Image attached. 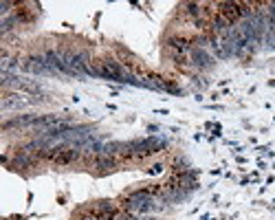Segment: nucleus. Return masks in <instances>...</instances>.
<instances>
[{"instance_id": "1", "label": "nucleus", "mask_w": 275, "mask_h": 220, "mask_svg": "<svg viewBox=\"0 0 275 220\" xmlns=\"http://www.w3.org/2000/svg\"><path fill=\"white\" fill-rule=\"evenodd\" d=\"M126 209H130L135 214H150V212H156V209H163V205L150 191H135L126 200Z\"/></svg>"}, {"instance_id": "2", "label": "nucleus", "mask_w": 275, "mask_h": 220, "mask_svg": "<svg viewBox=\"0 0 275 220\" xmlns=\"http://www.w3.org/2000/svg\"><path fill=\"white\" fill-rule=\"evenodd\" d=\"M165 141L163 139H156V137H150V139H141V141H132L128 143V150L132 152H139V154H150V152H156L159 148H163Z\"/></svg>"}, {"instance_id": "3", "label": "nucleus", "mask_w": 275, "mask_h": 220, "mask_svg": "<svg viewBox=\"0 0 275 220\" xmlns=\"http://www.w3.org/2000/svg\"><path fill=\"white\" fill-rule=\"evenodd\" d=\"M37 117L35 115H22V117H16L11 121H4L2 124V130H11V128H22V126H35Z\"/></svg>"}, {"instance_id": "4", "label": "nucleus", "mask_w": 275, "mask_h": 220, "mask_svg": "<svg viewBox=\"0 0 275 220\" xmlns=\"http://www.w3.org/2000/svg\"><path fill=\"white\" fill-rule=\"evenodd\" d=\"M25 68L31 71V73H37V75H49L51 73V68H49V64H46L44 58H31L29 62L25 64Z\"/></svg>"}, {"instance_id": "5", "label": "nucleus", "mask_w": 275, "mask_h": 220, "mask_svg": "<svg viewBox=\"0 0 275 220\" xmlns=\"http://www.w3.org/2000/svg\"><path fill=\"white\" fill-rule=\"evenodd\" d=\"M192 58H194V64H196L198 68H209L211 64V55L207 53V51H203V49H194L192 51Z\"/></svg>"}, {"instance_id": "6", "label": "nucleus", "mask_w": 275, "mask_h": 220, "mask_svg": "<svg viewBox=\"0 0 275 220\" xmlns=\"http://www.w3.org/2000/svg\"><path fill=\"white\" fill-rule=\"evenodd\" d=\"M77 157H79L77 150H60L58 148V152H53V157L51 158H55L58 163H70V161H75Z\"/></svg>"}, {"instance_id": "7", "label": "nucleus", "mask_w": 275, "mask_h": 220, "mask_svg": "<svg viewBox=\"0 0 275 220\" xmlns=\"http://www.w3.org/2000/svg\"><path fill=\"white\" fill-rule=\"evenodd\" d=\"M27 101L20 99L18 95H7L2 97V101H0V106H2V110H11V108H22Z\"/></svg>"}, {"instance_id": "8", "label": "nucleus", "mask_w": 275, "mask_h": 220, "mask_svg": "<svg viewBox=\"0 0 275 220\" xmlns=\"http://www.w3.org/2000/svg\"><path fill=\"white\" fill-rule=\"evenodd\" d=\"M33 161H35V158L29 157L27 150H22V152L16 154V158H13V167H29V165H33Z\"/></svg>"}, {"instance_id": "9", "label": "nucleus", "mask_w": 275, "mask_h": 220, "mask_svg": "<svg viewBox=\"0 0 275 220\" xmlns=\"http://www.w3.org/2000/svg\"><path fill=\"white\" fill-rule=\"evenodd\" d=\"M97 165L102 167V170H112V167H115V161H112L110 157H99L97 158Z\"/></svg>"}, {"instance_id": "10", "label": "nucleus", "mask_w": 275, "mask_h": 220, "mask_svg": "<svg viewBox=\"0 0 275 220\" xmlns=\"http://www.w3.org/2000/svg\"><path fill=\"white\" fill-rule=\"evenodd\" d=\"M9 7H11V4H9V2H2V4H0V13H2V16H7Z\"/></svg>"}]
</instances>
